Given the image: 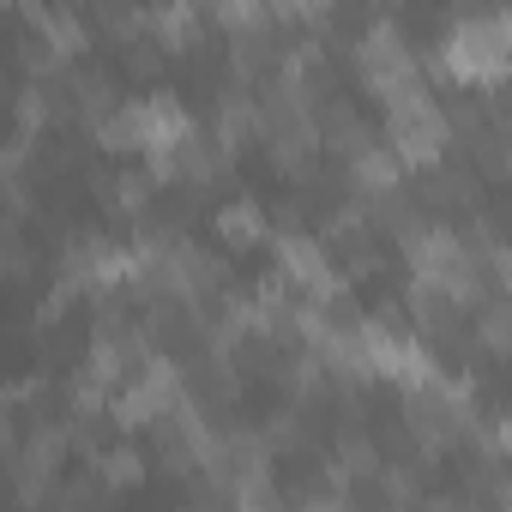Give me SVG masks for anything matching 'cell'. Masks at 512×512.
<instances>
[{
  "mask_svg": "<svg viewBox=\"0 0 512 512\" xmlns=\"http://www.w3.org/2000/svg\"><path fill=\"white\" fill-rule=\"evenodd\" d=\"M386 139H392L398 163H434L440 145H446V115H440V103H434L428 91L392 103V109H386Z\"/></svg>",
  "mask_w": 512,
  "mask_h": 512,
  "instance_id": "cell-1",
  "label": "cell"
},
{
  "mask_svg": "<svg viewBox=\"0 0 512 512\" xmlns=\"http://www.w3.org/2000/svg\"><path fill=\"white\" fill-rule=\"evenodd\" d=\"M217 235H223L229 247H253V241H266V211L241 193V199H229V205L217 211Z\"/></svg>",
  "mask_w": 512,
  "mask_h": 512,
  "instance_id": "cell-2",
  "label": "cell"
},
{
  "mask_svg": "<svg viewBox=\"0 0 512 512\" xmlns=\"http://www.w3.org/2000/svg\"><path fill=\"white\" fill-rule=\"evenodd\" d=\"M97 470H103L109 482H121V488H127V482H139V476H145V458H139L133 446H115V452H97Z\"/></svg>",
  "mask_w": 512,
  "mask_h": 512,
  "instance_id": "cell-3",
  "label": "cell"
},
{
  "mask_svg": "<svg viewBox=\"0 0 512 512\" xmlns=\"http://www.w3.org/2000/svg\"><path fill=\"white\" fill-rule=\"evenodd\" d=\"M109 199H115L121 211H145V205H151V175H121V181L109 187Z\"/></svg>",
  "mask_w": 512,
  "mask_h": 512,
  "instance_id": "cell-4",
  "label": "cell"
},
{
  "mask_svg": "<svg viewBox=\"0 0 512 512\" xmlns=\"http://www.w3.org/2000/svg\"><path fill=\"white\" fill-rule=\"evenodd\" d=\"M494 434H500V446L512 452V416H500V428H494Z\"/></svg>",
  "mask_w": 512,
  "mask_h": 512,
  "instance_id": "cell-5",
  "label": "cell"
}]
</instances>
